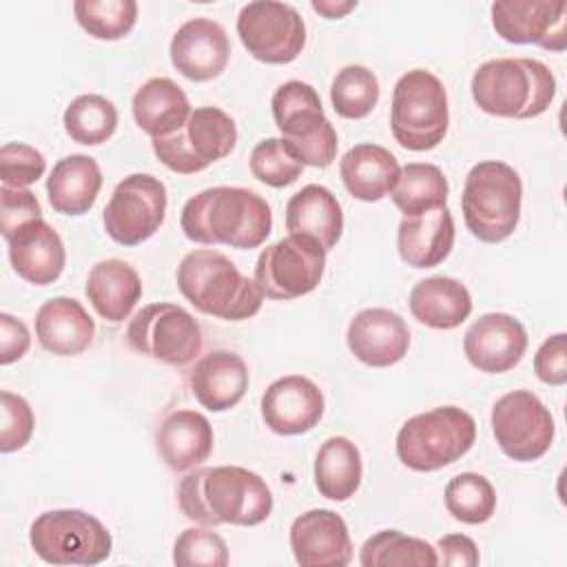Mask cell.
Segmentation results:
<instances>
[{
    "mask_svg": "<svg viewBox=\"0 0 567 567\" xmlns=\"http://www.w3.org/2000/svg\"><path fill=\"white\" fill-rule=\"evenodd\" d=\"M177 505L199 525L255 527L272 512V492L266 481L239 465L199 467L177 487Z\"/></svg>",
    "mask_w": 567,
    "mask_h": 567,
    "instance_id": "cell-1",
    "label": "cell"
},
{
    "mask_svg": "<svg viewBox=\"0 0 567 567\" xmlns=\"http://www.w3.org/2000/svg\"><path fill=\"white\" fill-rule=\"evenodd\" d=\"M184 235L195 244L257 248L272 230L268 202L250 188L213 186L193 195L179 215Z\"/></svg>",
    "mask_w": 567,
    "mask_h": 567,
    "instance_id": "cell-2",
    "label": "cell"
},
{
    "mask_svg": "<svg viewBox=\"0 0 567 567\" xmlns=\"http://www.w3.org/2000/svg\"><path fill=\"white\" fill-rule=\"evenodd\" d=\"M472 97L483 113L529 120L545 113L556 95V78L534 58H496L472 75Z\"/></svg>",
    "mask_w": 567,
    "mask_h": 567,
    "instance_id": "cell-3",
    "label": "cell"
},
{
    "mask_svg": "<svg viewBox=\"0 0 567 567\" xmlns=\"http://www.w3.org/2000/svg\"><path fill=\"white\" fill-rule=\"evenodd\" d=\"M177 288L195 310L224 319L244 321L261 310L264 295L257 284L241 275L221 252L199 248L177 266Z\"/></svg>",
    "mask_w": 567,
    "mask_h": 567,
    "instance_id": "cell-4",
    "label": "cell"
},
{
    "mask_svg": "<svg viewBox=\"0 0 567 567\" xmlns=\"http://www.w3.org/2000/svg\"><path fill=\"white\" fill-rule=\"evenodd\" d=\"M523 182L505 162L485 159L470 168L461 208L467 230L485 244L505 241L520 221Z\"/></svg>",
    "mask_w": 567,
    "mask_h": 567,
    "instance_id": "cell-5",
    "label": "cell"
},
{
    "mask_svg": "<svg viewBox=\"0 0 567 567\" xmlns=\"http://www.w3.org/2000/svg\"><path fill=\"white\" fill-rule=\"evenodd\" d=\"M476 439L470 412L439 405L408 419L396 434V456L414 472H436L465 456Z\"/></svg>",
    "mask_w": 567,
    "mask_h": 567,
    "instance_id": "cell-6",
    "label": "cell"
},
{
    "mask_svg": "<svg viewBox=\"0 0 567 567\" xmlns=\"http://www.w3.org/2000/svg\"><path fill=\"white\" fill-rule=\"evenodd\" d=\"M275 124L286 148L303 164L328 168L337 157V131L323 115L319 93L301 80H288L270 100Z\"/></svg>",
    "mask_w": 567,
    "mask_h": 567,
    "instance_id": "cell-7",
    "label": "cell"
},
{
    "mask_svg": "<svg viewBox=\"0 0 567 567\" xmlns=\"http://www.w3.org/2000/svg\"><path fill=\"white\" fill-rule=\"evenodd\" d=\"M450 109L443 82L425 71L403 73L392 91L390 128L394 140L408 151H430L447 133Z\"/></svg>",
    "mask_w": 567,
    "mask_h": 567,
    "instance_id": "cell-8",
    "label": "cell"
},
{
    "mask_svg": "<svg viewBox=\"0 0 567 567\" xmlns=\"http://www.w3.org/2000/svg\"><path fill=\"white\" fill-rule=\"evenodd\" d=\"M29 543L51 565H97L113 549L111 532L84 509L42 512L31 523Z\"/></svg>",
    "mask_w": 567,
    "mask_h": 567,
    "instance_id": "cell-9",
    "label": "cell"
},
{
    "mask_svg": "<svg viewBox=\"0 0 567 567\" xmlns=\"http://www.w3.org/2000/svg\"><path fill=\"white\" fill-rule=\"evenodd\" d=\"M235 144V120L217 106H197L182 128L153 140V153L173 173L193 175L230 155Z\"/></svg>",
    "mask_w": 567,
    "mask_h": 567,
    "instance_id": "cell-10",
    "label": "cell"
},
{
    "mask_svg": "<svg viewBox=\"0 0 567 567\" xmlns=\"http://www.w3.org/2000/svg\"><path fill=\"white\" fill-rule=\"evenodd\" d=\"M326 268V250L306 235H288L266 246L255 264L259 292L275 301H290L312 292Z\"/></svg>",
    "mask_w": 567,
    "mask_h": 567,
    "instance_id": "cell-11",
    "label": "cell"
},
{
    "mask_svg": "<svg viewBox=\"0 0 567 567\" xmlns=\"http://www.w3.org/2000/svg\"><path fill=\"white\" fill-rule=\"evenodd\" d=\"M128 346L168 365H188L202 352L197 319L177 303L144 306L126 326Z\"/></svg>",
    "mask_w": 567,
    "mask_h": 567,
    "instance_id": "cell-12",
    "label": "cell"
},
{
    "mask_svg": "<svg viewBox=\"0 0 567 567\" xmlns=\"http://www.w3.org/2000/svg\"><path fill=\"white\" fill-rule=\"evenodd\" d=\"M166 206L168 193L164 182L151 173H133L113 188L102 213V224L113 241L137 246L159 230Z\"/></svg>",
    "mask_w": 567,
    "mask_h": 567,
    "instance_id": "cell-13",
    "label": "cell"
},
{
    "mask_svg": "<svg viewBox=\"0 0 567 567\" xmlns=\"http://www.w3.org/2000/svg\"><path fill=\"white\" fill-rule=\"evenodd\" d=\"M489 423L503 454L518 463L538 461L556 434L551 412L529 390H512L496 399Z\"/></svg>",
    "mask_w": 567,
    "mask_h": 567,
    "instance_id": "cell-14",
    "label": "cell"
},
{
    "mask_svg": "<svg viewBox=\"0 0 567 567\" xmlns=\"http://www.w3.org/2000/svg\"><path fill=\"white\" fill-rule=\"evenodd\" d=\"M237 35L246 51L266 64H288L306 47V22L286 2L255 0L237 16Z\"/></svg>",
    "mask_w": 567,
    "mask_h": 567,
    "instance_id": "cell-15",
    "label": "cell"
},
{
    "mask_svg": "<svg viewBox=\"0 0 567 567\" xmlns=\"http://www.w3.org/2000/svg\"><path fill=\"white\" fill-rule=\"evenodd\" d=\"M492 27L512 44H538L560 53L567 49V2L498 0L492 4Z\"/></svg>",
    "mask_w": 567,
    "mask_h": 567,
    "instance_id": "cell-16",
    "label": "cell"
},
{
    "mask_svg": "<svg viewBox=\"0 0 567 567\" xmlns=\"http://www.w3.org/2000/svg\"><path fill=\"white\" fill-rule=\"evenodd\" d=\"M527 350L525 326L505 312L478 317L463 337L467 361L487 374H501L520 363Z\"/></svg>",
    "mask_w": 567,
    "mask_h": 567,
    "instance_id": "cell-17",
    "label": "cell"
},
{
    "mask_svg": "<svg viewBox=\"0 0 567 567\" xmlns=\"http://www.w3.org/2000/svg\"><path fill=\"white\" fill-rule=\"evenodd\" d=\"M323 408L321 390L301 374H286L272 381L261 394V419L281 436L310 432L321 421Z\"/></svg>",
    "mask_w": 567,
    "mask_h": 567,
    "instance_id": "cell-18",
    "label": "cell"
},
{
    "mask_svg": "<svg viewBox=\"0 0 567 567\" xmlns=\"http://www.w3.org/2000/svg\"><path fill=\"white\" fill-rule=\"evenodd\" d=\"M290 549L301 567H346L352 540L346 520L332 509H308L290 525Z\"/></svg>",
    "mask_w": 567,
    "mask_h": 567,
    "instance_id": "cell-19",
    "label": "cell"
},
{
    "mask_svg": "<svg viewBox=\"0 0 567 567\" xmlns=\"http://www.w3.org/2000/svg\"><path fill=\"white\" fill-rule=\"evenodd\" d=\"M168 53L173 66L184 78L193 82H208L226 69L230 42L219 22L210 18H193L175 31Z\"/></svg>",
    "mask_w": 567,
    "mask_h": 567,
    "instance_id": "cell-20",
    "label": "cell"
},
{
    "mask_svg": "<svg viewBox=\"0 0 567 567\" xmlns=\"http://www.w3.org/2000/svg\"><path fill=\"white\" fill-rule=\"evenodd\" d=\"M350 352L370 368L399 363L410 348V330L401 315L388 308H365L348 323Z\"/></svg>",
    "mask_w": 567,
    "mask_h": 567,
    "instance_id": "cell-21",
    "label": "cell"
},
{
    "mask_svg": "<svg viewBox=\"0 0 567 567\" xmlns=\"http://www.w3.org/2000/svg\"><path fill=\"white\" fill-rule=\"evenodd\" d=\"M9 244V261L18 277L35 286L53 284L66 261L64 244L58 230L49 226L44 219H33L18 228Z\"/></svg>",
    "mask_w": 567,
    "mask_h": 567,
    "instance_id": "cell-22",
    "label": "cell"
},
{
    "mask_svg": "<svg viewBox=\"0 0 567 567\" xmlns=\"http://www.w3.org/2000/svg\"><path fill=\"white\" fill-rule=\"evenodd\" d=\"M215 445L210 421L195 410L171 412L155 432L159 458L173 472H188L202 465Z\"/></svg>",
    "mask_w": 567,
    "mask_h": 567,
    "instance_id": "cell-23",
    "label": "cell"
},
{
    "mask_svg": "<svg viewBox=\"0 0 567 567\" xmlns=\"http://www.w3.org/2000/svg\"><path fill=\"white\" fill-rule=\"evenodd\" d=\"M248 383L250 377L244 359L230 350H213L190 370V390L199 405L210 412L235 408L244 399Z\"/></svg>",
    "mask_w": 567,
    "mask_h": 567,
    "instance_id": "cell-24",
    "label": "cell"
},
{
    "mask_svg": "<svg viewBox=\"0 0 567 567\" xmlns=\"http://www.w3.org/2000/svg\"><path fill=\"white\" fill-rule=\"evenodd\" d=\"M95 334V323L84 306L73 297H53L35 315L38 343L58 357L84 352Z\"/></svg>",
    "mask_w": 567,
    "mask_h": 567,
    "instance_id": "cell-25",
    "label": "cell"
},
{
    "mask_svg": "<svg viewBox=\"0 0 567 567\" xmlns=\"http://www.w3.org/2000/svg\"><path fill=\"white\" fill-rule=\"evenodd\" d=\"M454 246V219L447 206L403 217L396 230L401 259L412 268H434L447 259Z\"/></svg>",
    "mask_w": 567,
    "mask_h": 567,
    "instance_id": "cell-26",
    "label": "cell"
},
{
    "mask_svg": "<svg viewBox=\"0 0 567 567\" xmlns=\"http://www.w3.org/2000/svg\"><path fill=\"white\" fill-rule=\"evenodd\" d=\"M286 228L290 235L315 239L328 252L337 246L343 233L341 204L326 186L308 184L288 199Z\"/></svg>",
    "mask_w": 567,
    "mask_h": 567,
    "instance_id": "cell-27",
    "label": "cell"
},
{
    "mask_svg": "<svg viewBox=\"0 0 567 567\" xmlns=\"http://www.w3.org/2000/svg\"><path fill=\"white\" fill-rule=\"evenodd\" d=\"M84 292L102 319L120 323L142 299V279L128 261L102 259L91 266Z\"/></svg>",
    "mask_w": 567,
    "mask_h": 567,
    "instance_id": "cell-28",
    "label": "cell"
},
{
    "mask_svg": "<svg viewBox=\"0 0 567 567\" xmlns=\"http://www.w3.org/2000/svg\"><path fill=\"white\" fill-rule=\"evenodd\" d=\"M396 157L379 144H354L339 162L346 190L361 202H379L392 193L399 179Z\"/></svg>",
    "mask_w": 567,
    "mask_h": 567,
    "instance_id": "cell-29",
    "label": "cell"
},
{
    "mask_svg": "<svg viewBox=\"0 0 567 567\" xmlns=\"http://www.w3.org/2000/svg\"><path fill=\"white\" fill-rule=\"evenodd\" d=\"M102 188V171L91 155L62 157L47 177L49 204L62 215H84L95 204Z\"/></svg>",
    "mask_w": 567,
    "mask_h": 567,
    "instance_id": "cell-30",
    "label": "cell"
},
{
    "mask_svg": "<svg viewBox=\"0 0 567 567\" xmlns=\"http://www.w3.org/2000/svg\"><path fill=\"white\" fill-rule=\"evenodd\" d=\"M412 317L432 330H454L472 312L470 290L452 277H427L408 297Z\"/></svg>",
    "mask_w": 567,
    "mask_h": 567,
    "instance_id": "cell-31",
    "label": "cell"
},
{
    "mask_svg": "<svg viewBox=\"0 0 567 567\" xmlns=\"http://www.w3.org/2000/svg\"><path fill=\"white\" fill-rule=\"evenodd\" d=\"M131 111L135 124L155 140L182 128L193 109L177 82L171 78H151L135 91Z\"/></svg>",
    "mask_w": 567,
    "mask_h": 567,
    "instance_id": "cell-32",
    "label": "cell"
},
{
    "mask_svg": "<svg viewBox=\"0 0 567 567\" xmlns=\"http://www.w3.org/2000/svg\"><path fill=\"white\" fill-rule=\"evenodd\" d=\"M363 476L359 447L348 436H330L315 458V485L323 498L348 501L357 494Z\"/></svg>",
    "mask_w": 567,
    "mask_h": 567,
    "instance_id": "cell-33",
    "label": "cell"
},
{
    "mask_svg": "<svg viewBox=\"0 0 567 567\" xmlns=\"http://www.w3.org/2000/svg\"><path fill=\"white\" fill-rule=\"evenodd\" d=\"M447 193L450 186L439 166L425 162H410L401 168L390 197L394 206L403 213V217H416L443 208L447 202Z\"/></svg>",
    "mask_w": 567,
    "mask_h": 567,
    "instance_id": "cell-34",
    "label": "cell"
},
{
    "mask_svg": "<svg viewBox=\"0 0 567 567\" xmlns=\"http://www.w3.org/2000/svg\"><path fill=\"white\" fill-rule=\"evenodd\" d=\"M359 563L363 567H434L439 565V556L423 538L408 536L399 529H381L363 543Z\"/></svg>",
    "mask_w": 567,
    "mask_h": 567,
    "instance_id": "cell-35",
    "label": "cell"
},
{
    "mask_svg": "<svg viewBox=\"0 0 567 567\" xmlns=\"http://www.w3.org/2000/svg\"><path fill=\"white\" fill-rule=\"evenodd\" d=\"M64 131L66 135L84 146H100L113 137L117 128L115 104L97 93H84L71 100L64 109Z\"/></svg>",
    "mask_w": 567,
    "mask_h": 567,
    "instance_id": "cell-36",
    "label": "cell"
},
{
    "mask_svg": "<svg viewBox=\"0 0 567 567\" xmlns=\"http://www.w3.org/2000/svg\"><path fill=\"white\" fill-rule=\"evenodd\" d=\"M379 80L363 64H348L337 71L330 86V102L337 115L346 120H363L379 104Z\"/></svg>",
    "mask_w": 567,
    "mask_h": 567,
    "instance_id": "cell-37",
    "label": "cell"
},
{
    "mask_svg": "<svg viewBox=\"0 0 567 567\" xmlns=\"http://www.w3.org/2000/svg\"><path fill=\"white\" fill-rule=\"evenodd\" d=\"M445 509L465 525L487 523L496 512V492L492 483L476 472H463L445 485Z\"/></svg>",
    "mask_w": 567,
    "mask_h": 567,
    "instance_id": "cell-38",
    "label": "cell"
},
{
    "mask_svg": "<svg viewBox=\"0 0 567 567\" xmlns=\"http://www.w3.org/2000/svg\"><path fill=\"white\" fill-rule=\"evenodd\" d=\"M78 24L95 40H120L137 22V2L133 0H75Z\"/></svg>",
    "mask_w": 567,
    "mask_h": 567,
    "instance_id": "cell-39",
    "label": "cell"
},
{
    "mask_svg": "<svg viewBox=\"0 0 567 567\" xmlns=\"http://www.w3.org/2000/svg\"><path fill=\"white\" fill-rule=\"evenodd\" d=\"M301 171L303 164L286 148L281 137H266L250 153V173L266 186H290L299 179Z\"/></svg>",
    "mask_w": 567,
    "mask_h": 567,
    "instance_id": "cell-40",
    "label": "cell"
},
{
    "mask_svg": "<svg viewBox=\"0 0 567 567\" xmlns=\"http://www.w3.org/2000/svg\"><path fill=\"white\" fill-rule=\"evenodd\" d=\"M173 563L179 567H226L228 547L213 527H188L173 545Z\"/></svg>",
    "mask_w": 567,
    "mask_h": 567,
    "instance_id": "cell-41",
    "label": "cell"
},
{
    "mask_svg": "<svg viewBox=\"0 0 567 567\" xmlns=\"http://www.w3.org/2000/svg\"><path fill=\"white\" fill-rule=\"evenodd\" d=\"M33 410L27 399L9 390L0 392V452L22 450L33 434Z\"/></svg>",
    "mask_w": 567,
    "mask_h": 567,
    "instance_id": "cell-42",
    "label": "cell"
},
{
    "mask_svg": "<svg viewBox=\"0 0 567 567\" xmlns=\"http://www.w3.org/2000/svg\"><path fill=\"white\" fill-rule=\"evenodd\" d=\"M47 171L44 155L22 142H9L0 148V179L4 186L24 188L38 182Z\"/></svg>",
    "mask_w": 567,
    "mask_h": 567,
    "instance_id": "cell-43",
    "label": "cell"
},
{
    "mask_svg": "<svg viewBox=\"0 0 567 567\" xmlns=\"http://www.w3.org/2000/svg\"><path fill=\"white\" fill-rule=\"evenodd\" d=\"M42 219V208L38 197L27 188H13L4 186L0 188V233L4 239H11V235L22 228L24 224Z\"/></svg>",
    "mask_w": 567,
    "mask_h": 567,
    "instance_id": "cell-44",
    "label": "cell"
},
{
    "mask_svg": "<svg viewBox=\"0 0 567 567\" xmlns=\"http://www.w3.org/2000/svg\"><path fill=\"white\" fill-rule=\"evenodd\" d=\"M534 372L547 385L567 383V334L547 337L534 354Z\"/></svg>",
    "mask_w": 567,
    "mask_h": 567,
    "instance_id": "cell-45",
    "label": "cell"
},
{
    "mask_svg": "<svg viewBox=\"0 0 567 567\" xmlns=\"http://www.w3.org/2000/svg\"><path fill=\"white\" fill-rule=\"evenodd\" d=\"M31 346L29 328L9 312L0 315V365H9L27 354Z\"/></svg>",
    "mask_w": 567,
    "mask_h": 567,
    "instance_id": "cell-46",
    "label": "cell"
},
{
    "mask_svg": "<svg viewBox=\"0 0 567 567\" xmlns=\"http://www.w3.org/2000/svg\"><path fill=\"white\" fill-rule=\"evenodd\" d=\"M439 565L447 567H474L478 565V547L465 534H447L436 543Z\"/></svg>",
    "mask_w": 567,
    "mask_h": 567,
    "instance_id": "cell-47",
    "label": "cell"
},
{
    "mask_svg": "<svg viewBox=\"0 0 567 567\" xmlns=\"http://www.w3.org/2000/svg\"><path fill=\"white\" fill-rule=\"evenodd\" d=\"M357 7L354 0H348V2H332V0H312V9L317 13H321L323 18H343L348 11H352Z\"/></svg>",
    "mask_w": 567,
    "mask_h": 567,
    "instance_id": "cell-48",
    "label": "cell"
}]
</instances>
